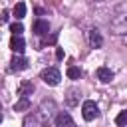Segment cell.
<instances>
[{
    "label": "cell",
    "instance_id": "cell-1",
    "mask_svg": "<svg viewBox=\"0 0 127 127\" xmlns=\"http://www.w3.org/2000/svg\"><path fill=\"white\" fill-rule=\"evenodd\" d=\"M48 121H50L48 111H44V109H36V111H32V113L26 115V119H24V127H46Z\"/></svg>",
    "mask_w": 127,
    "mask_h": 127
},
{
    "label": "cell",
    "instance_id": "cell-2",
    "mask_svg": "<svg viewBox=\"0 0 127 127\" xmlns=\"http://www.w3.org/2000/svg\"><path fill=\"white\" fill-rule=\"evenodd\" d=\"M40 77H42V81H44L46 85H58L60 79H62V73H60L58 67H46V69L40 73Z\"/></svg>",
    "mask_w": 127,
    "mask_h": 127
},
{
    "label": "cell",
    "instance_id": "cell-3",
    "mask_svg": "<svg viewBox=\"0 0 127 127\" xmlns=\"http://www.w3.org/2000/svg\"><path fill=\"white\" fill-rule=\"evenodd\" d=\"M81 115H83L85 121H93V119H97V117H99V107L95 105V101H91V99L83 101V105H81Z\"/></svg>",
    "mask_w": 127,
    "mask_h": 127
},
{
    "label": "cell",
    "instance_id": "cell-4",
    "mask_svg": "<svg viewBox=\"0 0 127 127\" xmlns=\"http://www.w3.org/2000/svg\"><path fill=\"white\" fill-rule=\"evenodd\" d=\"M109 26H111V32H113V34H125V36H127V14L115 16Z\"/></svg>",
    "mask_w": 127,
    "mask_h": 127
},
{
    "label": "cell",
    "instance_id": "cell-5",
    "mask_svg": "<svg viewBox=\"0 0 127 127\" xmlns=\"http://www.w3.org/2000/svg\"><path fill=\"white\" fill-rule=\"evenodd\" d=\"M56 127H77V125H75V121L71 119L69 113L60 111V113L56 115Z\"/></svg>",
    "mask_w": 127,
    "mask_h": 127
},
{
    "label": "cell",
    "instance_id": "cell-6",
    "mask_svg": "<svg viewBox=\"0 0 127 127\" xmlns=\"http://www.w3.org/2000/svg\"><path fill=\"white\" fill-rule=\"evenodd\" d=\"M79 97H81L79 89H75V87H69V89L65 91V105H67V107H75V105L79 103Z\"/></svg>",
    "mask_w": 127,
    "mask_h": 127
},
{
    "label": "cell",
    "instance_id": "cell-7",
    "mask_svg": "<svg viewBox=\"0 0 127 127\" xmlns=\"http://www.w3.org/2000/svg\"><path fill=\"white\" fill-rule=\"evenodd\" d=\"M89 44L93 48H101L103 46V36H101V32L97 28H91L89 30Z\"/></svg>",
    "mask_w": 127,
    "mask_h": 127
},
{
    "label": "cell",
    "instance_id": "cell-8",
    "mask_svg": "<svg viewBox=\"0 0 127 127\" xmlns=\"http://www.w3.org/2000/svg\"><path fill=\"white\" fill-rule=\"evenodd\" d=\"M24 48H26L24 38H22V36H12V40H10V50H12V52H16V54H22V52H24Z\"/></svg>",
    "mask_w": 127,
    "mask_h": 127
},
{
    "label": "cell",
    "instance_id": "cell-9",
    "mask_svg": "<svg viewBox=\"0 0 127 127\" xmlns=\"http://www.w3.org/2000/svg\"><path fill=\"white\" fill-rule=\"evenodd\" d=\"M50 32V22L48 20H36L34 22V34H38V36H44V34H48Z\"/></svg>",
    "mask_w": 127,
    "mask_h": 127
},
{
    "label": "cell",
    "instance_id": "cell-10",
    "mask_svg": "<svg viewBox=\"0 0 127 127\" xmlns=\"http://www.w3.org/2000/svg\"><path fill=\"white\" fill-rule=\"evenodd\" d=\"M95 75H97V79H99L101 83H109V81L113 79V71H111L109 67H97Z\"/></svg>",
    "mask_w": 127,
    "mask_h": 127
},
{
    "label": "cell",
    "instance_id": "cell-11",
    "mask_svg": "<svg viewBox=\"0 0 127 127\" xmlns=\"http://www.w3.org/2000/svg\"><path fill=\"white\" fill-rule=\"evenodd\" d=\"M10 64H12L10 67H12L14 71H22V69H26V67H28V60H26V58H22V56H14Z\"/></svg>",
    "mask_w": 127,
    "mask_h": 127
},
{
    "label": "cell",
    "instance_id": "cell-12",
    "mask_svg": "<svg viewBox=\"0 0 127 127\" xmlns=\"http://www.w3.org/2000/svg\"><path fill=\"white\" fill-rule=\"evenodd\" d=\"M32 91H34V83L32 81H22L20 87H18V95L20 97H28V95H32Z\"/></svg>",
    "mask_w": 127,
    "mask_h": 127
},
{
    "label": "cell",
    "instance_id": "cell-13",
    "mask_svg": "<svg viewBox=\"0 0 127 127\" xmlns=\"http://www.w3.org/2000/svg\"><path fill=\"white\" fill-rule=\"evenodd\" d=\"M30 99L28 97H20V101H16L14 103V111H26V109H30Z\"/></svg>",
    "mask_w": 127,
    "mask_h": 127
},
{
    "label": "cell",
    "instance_id": "cell-14",
    "mask_svg": "<svg viewBox=\"0 0 127 127\" xmlns=\"http://www.w3.org/2000/svg\"><path fill=\"white\" fill-rule=\"evenodd\" d=\"M14 16H16V20H22V18L26 16V4H24V2H18V4L14 6Z\"/></svg>",
    "mask_w": 127,
    "mask_h": 127
},
{
    "label": "cell",
    "instance_id": "cell-15",
    "mask_svg": "<svg viewBox=\"0 0 127 127\" xmlns=\"http://www.w3.org/2000/svg\"><path fill=\"white\" fill-rule=\"evenodd\" d=\"M67 77H69V79H79V77H81V69H79L77 65H69V67H67Z\"/></svg>",
    "mask_w": 127,
    "mask_h": 127
},
{
    "label": "cell",
    "instance_id": "cell-16",
    "mask_svg": "<svg viewBox=\"0 0 127 127\" xmlns=\"http://www.w3.org/2000/svg\"><path fill=\"white\" fill-rule=\"evenodd\" d=\"M115 125H117V127H127V109H123V111L115 117Z\"/></svg>",
    "mask_w": 127,
    "mask_h": 127
},
{
    "label": "cell",
    "instance_id": "cell-17",
    "mask_svg": "<svg viewBox=\"0 0 127 127\" xmlns=\"http://www.w3.org/2000/svg\"><path fill=\"white\" fill-rule=\"evenodd\" d=\"M10 32H12L14 36H20V34L24 32V26H22L20 22H14V24H10Z\"/></svg>",
    "mask_w": 127,
    "mask_h": 127
},
{
    "label": "cell",
    "instance_id": "cell-18",
    "mask_svg": "<svg viewBox=\"0 0 127 127\" xmlns=\"http://www.w3.org/2000/svg\"><path fill=\"white\" fill-rule=\"evenodd\" d=\"M64 56H65V54H64V50H62V48H58V50H56V58H58V60H64Z\"/></svg>",
    "mask_w": 127,
    "mask_h": 127
},
{
    "label": "cell",
    "instance_id": "cell-19",
    "mask_svg": "<svg viewBox=\"0 0 127 127\" xmlns=\"http://www.w3.org/2000/svg\"><path fill=\"white\" fill-rule=\"evenodd\" d=\"M6 20H8V12L4 10V12H2V22H6Z\"/></svg>",
    "mask_w": 127,
    "mask_h": 127
},
{
    "label": "cell",
    "instance_id": "cell-20",
    "mask_svg": "<svg viewBox=\"0 0 127 127\" xmlns=\"http://www.w3.org/2000/svg\"><path fill=\"white\" fill-rule=\"evenodd\" d=\"M123 44H127V36H123Z\"/></svg>",
    "mask_w": 127,
    "mask_h": 127
}]
</instances>
